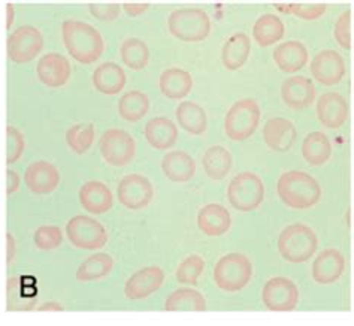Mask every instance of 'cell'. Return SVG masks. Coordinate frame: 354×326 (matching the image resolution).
<instances>
[{
  "label": "cell",
  "mask_w": 354,
  "mask_h": 326,
  "mask_svg": "<svg viewBox=\"0 0 354 326\" xmlns=\"http://www.w3.org/2000/svg\"><path fill=\"white\" fill-rule=\"evenodd\" d=\"M62 38L73 60L81 64L96 63L105 51V42L95 26L80 20H64Z\"/></svg>",
  "instance_id": "cell-1"
},
{
  "label": "cell",
  "mask_w": 354,
  "mask_h": 326,
  "mask_svg": "<svg viewBox=\"0 0 354 326\" xmlns=\"http://www.w3.org/2000/svg\"><path fill=\"white\" fill-rule=\"evenodd\" d=\"M277 193L288 208L310 210L322 198V188L313 175L305 171H288L279 175Z\"/></svg>",
  "instance_id": "cell-2"
},
{
  "label": "cell",
  "mask_w": 354,
  "mask_h": 326,
  "mask_svg": "<svg viewBox=\"0 0 354 326\" xmlns=\"http://www.w3.org/2000/svg\"><path fill=\"white\" fill-rule=\"evenodd\" d=\"M319 239L315 232L305 223H292L278 237L279 255L290 264H304L317 251Z\"/></svg>",
  "instance_id": "cell-3"
},
{
  "label": "cell",
  "mask_w": 354,
  "mask_h": 326,
  "mask_svg": "<svg viewBox=\"0 0 354 326\" xmlns=\"http://www.w3.org/2000/svg\"><path fill=\"white\" fill-rule=\"evenodd\" d=\"M167 27L174 38L183 42H202L211 33L209 15L201 8L175 9L167 20Z\"/></svg>",
  "instance_id": "cell-4"
},
{
  "label": "cell",
  "mask_w": 354,
  "mask_h": 326,
  "mask_svg": "<svg viewBox=\"0 0 354 326\" xmlns=\"http://www.w3.org/2000/svg\"><path fill=\"white\" fill-rule=\"evenodd\" d=\"M214 283L225 292H239L253 277V264L242 253H229L214 266Z\"/></svg>",
  "instance_id": "cell-5"
},
{
  "label": "cell",
  "mask_w": 354,
  "mask_h": 326,
  "mask_svg": "<svg viewBox=\"0 0 354 326\" xmlns=\"http://www.w3.org/2000/svg\"><path fill=\"white\" fill-rule=\"evenodd\" d=\"M260 107L254 99H241L227 111L225 132L232 141H245L256 132L260 123Z\"/></svg>",
  "instance_id": "cell-6"
},
{
  "label": "cell",
  "mask_w": 354,
  "mask_h": 326,
  "mask_svg": "<svg viewBox=\"0 0 354 326\" xmlns=\"http://www.w3.org/2000/svg\"><path fill=\"white\" fill-rule=\"evenodd\" d=\"M227 199L232 207L241 212L254 211L265 199V184L253 172H241L229 184Z\"/></svg>",
  "instance_id": "cell-7"
},
{
  "label": "cell",
  "mask_w": 354,
  "mask_h": 326,
  "mask_svg": "<svg viewBox=\"0 0 354 326\" xmlns=\"http://www.w3.org/2000/svg\"><path fill=\"white\" fill-rule=\"evenodd\" d=\"M100 154L111 166H127L135 159L136 143L135 138L127 130L111 127L102 134L99 139Z\"/></svg>",
  "instance_id": "cell-8"
},
{
  "label": "cell",
  "mask_w": 354,
  "mask_h": 326,
  "mask_svg": "<svg viewBox=\"0 0 354 326\" xmlns=\"http://www.w3.org/2000/svg\"><path fill=\"white\" fill-rule=\"evenodd\" d=\"M66 235L71 244L81 250H100L108 243V234L100 221L90 216H75L66 225Z\"/></svg>",
  "instance_id": "cell-9"
},
{
  "label": "cell",
  "mask_w": 354,
  "mask_h": 326,
  "mask_svg": "<svg viewBox=\"0 0 354 326\" xmlns=\"http://www.w3.org/2000/svg\"><path fill=\"white\" fill-rule=\"evenodd\" d=\"M44 48V36L33 26H21L6 39V55L14 63L32 62Z\"/></svg>",
  "instance_id": "cell-10"
},
{
  "label": "cell",
  "mask_w": 354,
  "mask_h": 326,
  "mask_svg": "<svg viewBox=\"0 0 354 326\" xmlns=\"http://www.w3.org/2000/svg\"><path fill=\"white\" fill-rule=\"evenodd\" d=\"M262 301L269 311H293L299 304V289L290 278L274 277L263 286Z\"/></svg>",
  "instance_id": "cell-11"
},
{
  "label": "cell",
  "mask_w": 354,
  "mask_h": 326,
  "mask_svg": "<svg viewBox=\"0 0 354 326\" xmlns=\"http://www.w3.org/2000/svg\"><path fill=\"white\" fill-rule=\"evenodd\" d=\"M117 197L120 203L129 210H144L154 198V188L145 175L129 174L121 179L117 188Z\"/></svg>",
  "instance_id": "cell-12"
},
{
  "label": "cell",
  "mask_w": 354,
  "mask_h": 326,
  "mask_svg": "<svg viewBox=\"0 0 354 326\" xmlns=\"http://www.w3.org/2000/svg\"><path fill=\"white\" fill-rule=\"evenodd\" d=\"M165 282V273L160 266H145L129 277L124 284V295L127 300L141 301L145 300L158 289Z\"/></svg>",
  "instance_id": "cell-13"
},
{
  "label": "cell",
  "mask_w": 354,
  "mask_h": 326,
  "mask_svg": "<svg viewBox=\"0 0 354 326\" xmlns=\"http://www.w3.org/2000/svg\"><path fill=\"white\" fill-rule=\"evenodd\" d=\"M311 73L314 80L323 86L339 84L346 75V60L335 50H323L314 55L311 62Z\"/></svg>",
  "instance_id": "cell-14"
},
{
  "label": "cell",
  "mask_w": 354,
  "mask_h": 326,
  "mask_svg": "<svg viewBox=\"0 0 354 326\" xmlns=\"http://www.w3.org/2000/svg\"><path fill=\"white\" fill-rule=\"evenodd\" d=\"M317 118L326 129H339L348 120V102L337 91L324 93L317 100Z\"/></svg>",
  "instance_id": "cell-15"
},
{
  "label": "cell",
  "mask_w": 354,
  "mask_h": 326,
  "mask_svg": "<svg viewBox=\"0 0 354 326\" xmlns=\"http://www.w3.org/2000/svg\"><path fill=\"white\" fill-rule=\"evenodd\" d=\"M36 73H38V78L44 86L59 89L71 80L72 66L64 55L59 53H48L42 55L36 64Z\"/></svg>",
  "instance_id": "cell-16"
},
{
  "label": "cell",
  "mask_w": 354,
  "mask_h": 326,
  "mask_svg": "<svg viewBox=\"0 0 354 326\" xmlns=\"http://www.w3.org/2000/svg\"><path fill=\"white\" fill-rule=\"evenodd\" d=\"M24 183L36 194H48L59 188L60 172L51 162H33L24 172Z\"/></svg>",
  "instance_id": "cell-17"
},
{
  "label": "cell",
  "mask_w": 354,
  "mask_h": 326,
  "mask_svg": "<svg viewBox=\"0 0 354 326\" xmlns=\"http://www.w3.org/2000/svg\"><path fill=\"white\" fill-rule=\"evenodd\" d=\"M346 271V257L338 248L323 250L313 264V278L319 284H333Z\"/></svg>",
  "instance_id": "cell-18"
},
{
  "label": "cell",
  "mask_w": 354,
  "mask_h": 326,
  "mask_svg": "<svg viewBox=\"0 0 354 326\" xmlns=\"http://www.w3.org/2000/svg\"><path fill=\"white\" fill-rule=\"evenodd\" d=\"M297 132L295 125L284 117L269 118L263 127V139L266 145L275 153L292 150L296 143Z\"/></svg>",
  "instance_id": "cell-19"
},
{
  "label": "cell",
  "mask_w": 354,
  "mask_h": 326,
  "mask_svg": "<svg viewBox=\"0 0 354 326\" xmlns=\"http://www.w3.org/2000/svg\"><path fill=\"white\" fill-rule=\"evenodd\" d=\"M281 98L284 104L295 111L308 108L315 100V87L313 80L302 75L287 78L281 86Z\"/></svg>",
  "instance_id": "cell-20"
},
{
  "label": "cell",
  "mask_w": 354,
  "mask_h": 326,
  "mask_svg": "<svg viewBox=\"0 0 354 326\" xmlns=\"http://www.w3.org/2000/svg\"><path fill=\"white\" fill-rule=\"evenodd\" d=\"M81 207L90 214H105L114 205V194L105 183L91 180L80 189Z\"/></svg>",
  "instance_id": "cell-21"
},
{
  "label": "cell",
  "mask_w": 354,
  "mask_h": 326,
  "mask_svg": "<svg viewBox=\"0 0 354 326\" xmlns=\"http://www.w3.org/2000/svg\"><path fill=\"white\" fill-rule=\"evenodd\" d=\"M232 216L220 203H208L198 214V228L207 237H221L229 232Z\"/></svg>",
  "instance_id": "cell-22"
},
{
  "label": "cell",
  "mask_w": 354,
  "mask_h": 326,
  "mask_svg": "<svg viewBox=\"0 0 354 326\" xmlns=\"http://www.w3.org/2000/svg\"><path fill=\"white\" fill-rule=\"evenodd\" d=\"M145 139L153 148L160 152L171 150L178 141V127L167 117H154L145 125Z\"/></svg>",
  "instance_id": "cell-23"
},
{
  "label": "cell",
  "mask_w": 354,
  "mask_h": 326,
  "mask_svg": "<svg viewBox=\"0 0 354 326\" xmlns=\"http://www.w3.org/2000/svg\"><path fill=\"white\" fill-rule=\"evenodd\" d=\"M93 86L102 95L115 96L120 91H123L126 86V72L114 62H105L97 66L93 72Z\"/></svg>",
  "instance_id": "cell-24"
},
{
  "label": "cell",
  "mask_w": 354,
  "mask_h": 326,
  "mask_svg": "<svg viewBox=\"0 0 354 326\" xmlns=\"http://www.w3.org/2000/svg\"><path fill=\"white\" fill-rule=\"evenodd\" d=\"M162 171L174 183H187L196 175V162L187 152H167L162 159Z\"/></svg>",
  "instance_id": "cell-25"
},
{
  "label": "cell",
  "mask_w": 354,
  "mask_h": 326,
  "mask_svg": "<svg viewBox=\"0 0 354 326\" xmlns=\"http://www.w3.org/2000/svg\"><path fill=\"white\" fill-rule=\"evenodd\" d=\"M274 62L281 72L296 73L308 63V50L299 41H287L274 50Z\"/></svg>",
  "instance_id": "cell-26"
},
{
  "label": "cell",
  "mask_w": 354,
  "mask_h": 326,
  "mask_svg": "<svg viewBox=\"0 0 354 326\" xmlns=\"http://www.w3.org/2000/svg\"><path fill=\"white\" fill-rule=\"evenodd\" d=\"M193 84L192 73L181 68L166 69L158 78V87H160L162 95L172 100L184 99L192 91Z\"/></svg>",
  "instance_id": "cell-27"
},
{
  "label": "cell",
  "mask_w": 354,
  "mask_h": 326,
  "mask_svg": "<svg viewBox=\"0 0 354 326\" xmlns=\"http://www.w3.org/2000/svg\"><path fill=\"white\" fill-rule=\"evenodd\" d=\"M251 53V42L247 33H234L223 45L221 62L227 71H239L247 63Z\"/></svg>",
  "instance_id": "cell-28"
},
{
  "label": "cell",
  "mask_w": 354,
  "mask_h": 326,
  "mask_svg": "<svg viewBox=\"0 0 354 326\" xmlns=\"http://www.w3.org/2000/svg\"><path fill=\"white\" fill-rule=\"evenodd\" d=\"M176 122H178L180 127H183L185 132L199 136L207 132L208 127V118L205 109L192 100H184L176 107L175 109Z\"/></svg>",
  "instance_id": "cell-29"
},
{
  "label": "cell",
  "mask_w": 354,
  "mask_h": 326,
  "mask_svg": "<svg viewBox=\"0 0 354 326\" xmlns=\"http://www.w3.org/2000/svg\"><path fill=\"white\" fill-rule=\"evenodd\" d=\"M203 171L211 180L226 179L234 166V157L230 152L223 145H212L202 156Z\"/></svg>",
  "instance_id": "cell-30"
},
{
  "label": "cell",
  "mask_w": 354,
  "mask_h": 326,
  "mask_svg": "<svg viewBox=\"0 0 354 326\" xmlns=\"http://www.w3.org/2000/svg\"><path fill=\"white\" fill-rule=\"evenodd\" d=\"M286 26L279 17L274 14H265L259 17L253 26V38L259 46L268 48L283 39Z\"/></svg>",
  "instance_id": "cell-31"
},
{
  "label": "cell",
  "mask_w": 354,
  "mask_h": 326,
  "mask_svg": "<svg viewBox=\"0 0 354 326\" xmlns=\"http://www.w3.org/2000/svg\"><path fill=\"white\" fill-rule=\"evenodd\" d=\"M166 311H205L207 301L203 295L192 287H180L174 291L165 301Z\"/></svg>",
  "instance_id": "cell-32"
},
{
  "label": "cell",
  "mask_w": 354,
  "mask_h": 326,
  "mask_svg": "<svg viewBox=\"0 0 354 326\" xmlns=\"http://www.w3.org/2000/svg\"><path fill=\"white\" fill-rule=\"evenodd\" d=\"M302 156L311 166L328 163L332 156V144L323 132H311L302 143Z\"/></svg>",
  "instance_id": "cell-33"
},
{
  "label": "cell",
  "mask_w": 354,
  "mask_h": 326,
  "mask_svg": "<svg viewBox=\"0 0 354 326\" xmlns=\"http://www.w3.org/2000/svg\"><path fill=\"white\" fill-rule=\"evenodd\" d=\"M114 268V259L108 253H96L87 257L77 269V280L82 283L97 282L111 274Z\"/></svg>",
  "instance_id": "cell-34"
},
{
  "label": "cell",
  "mask_w": 354,
  "mask_h": 326,
  "mask_svg": "<svg viewBox=\"0 0 354 326\" xmlns=\"http://www.w3.org/2000/svg\"><path fill=\"white\" fill-rule=\"evenodd\" d=\"M150 109V99L144 91L132 90L124 93L118 102V114L126 122L135 123L142 120Z\"/></svg>",
  "instance_id": "cell-35"
},
{
  "label": "cell",
  "mask_w": 354,
  "mask_h": 326,
  "mask_svg": "<svg viewBox=\"0 0 354 326\" xmlns=\"http://www.w3.org/2000/svg\"><path fill=\"white\" fill-rule=\"evenodd\" d=\"M121 60L129 69L142 71L150 62V48L139 38H127L120 46Z\"/></svg>",
  "instance_id": "cell-36"
},
{
  "label": "cell",
  "mask_w": 354,
  "mask_h": 326,
  "mask_svg": "<svg viewBox=\"0 0 354 326\" xmlns=\"http://www.w3.org/2000/svg\"><path fill=\"white\" fill-rule=\"evenodd\" d=\"M96 138V129L91 123H81L68 129L66 143L73 153L86 154Z\"/></svg>",
  "instance_id": "cell-37"
},
{
  "label": "cell",
  "mask_w": 354,
  "mask_h": 326,
  "mask_svg": "<svg viewBox=\"0 0 354 326\" xmlns=\"http://www.w3.org/2000/svg\"><path fill=\"white\" fill-rule=\"evenodd\" d=\"M205 269V260L199 255H192L185 257L180 266L176 268L175 277L181 284H198L199 277L203 274Z\"/></svg>",
  "instance_id": "cell-38"
},
{
  "label": "cell",
  "mask_w": 354,
  "mask_h": 326,
  "mask_svg": "<svg viewBox=\"0 0 354 326\" xmlns=\"http://www.w3.org/2000/svg\"><path fill=\"white\" fill-rule=\"evenodd\" d=\"M63 241V232L55 225H44L35 230L33 243L39 250L50 251L60 247Z\"/></svg>",
  "instance_id": "cell-39"
},
{
  "label": "cell",
  "mask_w": 354,
  "mask_h": 326,
  "mask_svg": "<svg viewBox=\"0 0 354 326\" xmlns=\"http://www.w3.org/2000/svg\"><path fill=\"white\" fill-rule=\"evenodd\" d=\"M26 139L20 129L12 125L6 126V163L12 165L20 161L24 153Z\"/></svg>",
  "instance_id": "cell-40"
},
{
  "label": "cell",
  "mask_w": 354,
  "mask_h": 326,
  "mask_svg": "<svg viewBox=\"0 0 354 326\" xmlns=\"http://www.w3.org/2000/svg\"><path fill=\"white\" fill-rule=\"evenodd\" d=\"M351 20H353V11L347 9L344 11L333 27V38L338 42V45L344 50H351Z\"/></svg>",
  "instance_id": "cell-41"
},
{
  "label": "cell",
  "mask_w": 354,
  "mask_h": 326,
  "mask_svg": "<svg viewBox=\"0 0 354 326\" xmlns=\"http://www.w3.org/2000/svg\"><path fill=\"white\" fill-rule=\"evenodd\" d=\"M286 11L299 17L301 20L315 21L326 14V11H328V5L326 3H288L286 5Z\"/></svg>",
  "instance_id": "cell-42"
},
{
  "label": "cell",
  "mask_w": 354,
  "mask_h": 326,
  "mask_svg": "<svg viewBox=\"0 0 354 326\" xmlns=\"http://www.w3.org/2000/svg\"><path fill=\"white\" fill-rule=\"evenodd\" d=\"M121 9L123 8L120 3H88L90 14L105 23L115 21L121 14Z\"/></svg>",
  "instance_id": "cell-43"
},
{
  "label": "cell",
  "mask_w": 354,
  "mask_h": 326,
  "mask_svg": "<svg viewBox=\"0 0 354 326\" xmlns=\"http://www.w3.org/2000/svg\"><path fill=\"white\" fill-rule=\"evenodd\" d=\"M20 183H21V179H20V175H18V172H15L12 170H6V194L8 197H11L12 193H15L18 190V188H20Z\"/></svg>",
  "instance_id": "cell-44"
},
{
  "label": "cell",
  "mask_w": 354,
  "mask_h": 326,
  "mask_svg": "<svg viewBox=\"0 0 354 326\" xmlns=\"http://www.w3.org/2000/svg\"><path fill=\"white\" fill-rule=\"evenodd\" d=\"M121 8L124 9V12L130 17H139L148 11V8H150V3H130V2H126L121 5Z\"/></svg>",
  "instance_id": "cell-45"
},
{
  "label": "cell",
  "mask_w": 354,
  "mask_h": 326,
  "mask_svg": "<svg viewBox=\"0 0 354 326\" xmlns=\"http://www.w3.org/2000/svg\"><path fill=\"white\" fill-rule=\"evenodd\" d=\"M15 257V239L11 232H6V265L11 266Z\"/></svg>",
  "instance_id": "cell-46"
},
{
  "label": "cell",
  "mask_w": 354,
  "mask_h": 326,
  "mask_svg": "<svg viewBox=\"0 0 354 326\" xmlns=\"http://www.w3.org/2000/svg\"><path fill=\"white\" fill-rule=\"evenodd\" d=\"M15 18V8L12 3H6V30H11Z\"/></svg>",
  "instance_id": "cell-47"
},
{
  "label": "cell",
  "mask_w": 354,
  "mask_h": 326,
  "mask_svg": "<svg viewBox=\"0 0 354 326\" xmlns=\"http://www.w3.org/2000/svg\"><path fill=\"white\" fill-rule=\"evenodd\" d=\"M38 311H63V305L59 302H45L38 307Z\"/></svg>",
  "instance_id": "cell-48"
}]
</instances>
